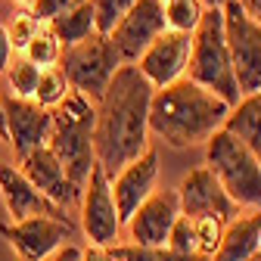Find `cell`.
<instances>
[{"label": "cell", "mask_w": 261, "mask_h": 261, "mask_svg": "<svg viewBox=\"0 0 261 261\" xmlns=\"http://www.w3.org/2000/svg\"><path fill=\"white\" fill-rule=\"evenodd\" d=\"M0 196L7 202V212L13 215V221H22V218H31V215H65L62 205H56L53 199L31 184L19 165H7L0 162Z\"/></svg>", "instance_id": "17"}, {"label": "cell", "mask_w": 261, "mask_h": 261, "mask_svg": "<svg viewBox=\"0 0 261 261\" xmlns=\"http://www.w3.org/2000/svg\"><path fill=\"white\" fill-rule=\"evenodd\" d=\"M93 127H96V103L81 90H69L50 109V137L47 146L56 152L69 174L81 190L93 168Z\"/></svg>", "instance_id": "3"}, {"label": "cell", "mask_w": 261, "mask_h": 261, "mask_svg": "<svg viewBox=\"0 0 261 261\" xmlns=\"http://www.w3.org/2000/svg\"><path fill=\"white\" fill-rule=\"evenodd\" d=\"M69 90L72 87H69V81H65L59 65H47V69H41V78H38V87H35V96H31V100H38L41 106L53 109Z\"/></svg>", "instance_id": "24"}, {"label": "cell", "mask_w": 261, "mask_h": 261, "mask_svg": "<svg viewBox=\"0 0 261 261\" xmlns=\"http://www.w3.org/2000/svg\"><path fill=\"white\" fill-rule=\"evenodd\" d=\"M78 4H84V0H31V13H35L41 22H50V19L62 16L65 10H72Z\"/></svg>", "instance_id": "30"}, {"label": "cell", "mask_w": 261, "mask_h": 261, "mask_svg": "<svg viewBox=\"0 0 261 261\" xmlns=\"http://www.w3.org/2000/svg\"><path fill=\"white\" fill-rule=\"evenodd\" d=\"M115 261H208L205 255L193 252V255H180L168 246H137V243H115L109 246Z\"/></svg>", "instance_id": "21"}, {"label": "cell", "mask_w": 261, "mask_h": 261, "mask_svg": "<svg viewBox=\"0 0 261 261\" xmlns=\"http://www.w3.org/2000/svg\"><path fill=\"white\" fill-rule=\"evenodd\" d=\"M221 127L230 130L237 140H243L261 159V90L240 96V100L230 106V112H227Z\"/></svg>", "instance_id": "19"}, {"label": "cell", "mask_w": 261, "mask_h": 261, "mask_svg": "<svg viewBox=\"0 0 261 261\" xmlns=\"http://www.w3.org/2000/svg\"><path fill=\"white\" fill-rule=\"evenodd\" d=\"M155 177H159V152L149 149V146L137 159H130L121 171H115L109 177L112 180V196H115V205H118L121 227H124V221L130 215H134V208L155 190Z\"/></svg>", "instance_id": "16"}, {"label": "cell", "mask_w": 261, "mask_h": 261, "mask_svg": "<svg viewBox=\"0 0 261 261\" xmlns=\"http://www.w3.org/2000/svg\"><path fill=\"white\" fill-rule=\"evenodd\" d=\"M258 237H261V208L237 215L227 221L224 237L218 249L208 255V261H249L252 255H258Z\"/></svg>", "instance_id": "18"}, {"label": "cell", "mask_w": 261, "mask_h": 261, "mask_svg": "<svg viewBox=\"0 0 261 261\" xmlns=\"http://www.w3.org/2000/svg\"><path fill=\"white\" fill-rule=\"evenodd\" d=\"M7 81L13 87L16 96H35V87H38V78H41V65H35L31 59H10L7 65Z\"/></svg>", "instance_id": "25"}, {"label": "cell", "mask_w": 261, "mask_h": 261, "mask_svg": "<svg viewBox=\"0 0 261 261\" xmlns=\"http://www.w3.org/2000/svg\"><path fill=\"white\" fill-rule=\"evenodd\" d=\"M53 261H81V249L72 246V243H65L62 249L53 252Z\"/></svg>", "instance_id": "33"}, {"label": "cell", "mask_w": 261, "mask_h": 261, "mask_svg": "<svg viewBox=\"0 0 261 261\" xmlns=\"http://www.w3.org/2000/svg\"><path fill=\"white\" fill-rule=\"evenodd\" d=\"M177 196H180V212L190 215V218H199V215H218L224 221H230L243 212L240 202L230 199V193L221 187V180L215 177V171L208 165H199L193 168L180 187H177Z\"/></svg>", "instance_id": "14"}, {"label": "cell", "mask_w": 261, "mask_h": 261, "mask_svg": "<svg viewBox=\"0 0 261 261\" xmlns=\"http://www.w3.org/2000/svg\"><path fill=\"white\" fill-rule=\"evenodd\" d=\"M205 165L215 171L233 202L243 208H261V159L230 130L218 127L205 140Z\"/></svg>", "instance_id": "5"}, {"label": "cell", "mask_w": 261, "mask_h": 261, "mask_svg": "<svg viewBox=\"0 0 261 261\" xmlns=\"http://www.w3.org/2000/svg\"><path fill=\"white\" fill-rule=\"evenodd\" d=\"M258 255H261V237H258Z\"/></svg>", "instance_id": "39"}, {"label": "cell", "mask_w": 261, "mask_h": 261, "mask_svg": "<svg viewBox=\"0 0 261 261\" xmlns=\"http://www.w3.org/2000/svg\"><path fill=\"white\" fill-rule=\"evenodd\" d=\"M193 221H196V249L208 258V255L218 249L221 237H224L227 221L218 218V215H199V218H193Z\"/></svg>", "instance_id": "26"}, {"label": "cell", "mask_w": 261, "mask_h": 261, "mask_svg": "<svg viewBox=\"0 0 261 261\" xmlns=\"http://www.w3.org/2000/svg\"><path fill=\"white\" fill-rule=\"evenodd\" d=\"M165 31V4L162 0H134L109 31V41L115 44L121 62H137V56Z\"/></svg>", "instance_id": "10"}, {"label": "cell", "mask_w": 261, "mask_h": 261, "mask_svg": "<svg viewBox=\"0 0 261 261\" xmlns=\"http://www.w3.org/2000/svg\"><path fill=\"white\" fill-rule=\"evenodd\" d=\"M152 84L137 69V62H121L106 93L96 103L93 155L112 177L130 159L149 146V96Z\"/></svg>", "instance_id": "1"}, {"label": "cell", "mask_w": 261, "mask_h": 261, "mask_svg": "<svg viewBox=\"0 0 261 261\" xmlns=\"http://www.w3.org/2000/svg\"><path fill=\"white\" fill-rule=\"evenodd\" d=\"M81 230L90 246H115L121 237V218L112 196V180L100 162H93L81 190Z\"/></svg>", "instance_id": "9"}, {"label": "cell", "mask_w": 261, "mask_h": 261, "mask_svg": "<svg viewBox=\"0 0 261 261\" xmlns=\"http://www.w3.org/2000/svg\"><path fill=\"white\" fill-rule=\"evenodd\" d=\"M19 168H22V174L35 184L47 199H53L56 205H62L65 212L69 208H75L78 202H81V187L65 174V168H62V162L56 159V152L44 143V146H38V149H31L28 155H22L19 159Z\"/></svg>", "instance_id": "15"}, {"label": "cell", "mask_w": 261, "mask_h": 261, "mask_svg": "<svg viewBox=\"0 0 261 261\" xmlns=\"http://www.w3.org/2000/svg\"><path fill=\"white\" fill-rule=\"evenodd\" d=\"M237 4H240V7L255 19V22H261V0H237Z\"/></svg>", "instance_id": "34"}, {"label": "cell", "mask_w": 261, "mask_h": 261, "mask_svg": "<svg viewBox=\"0 0 261 261\" xmlns=\"http://www.w3.org/2000/svg\"><path fill=\"white\" fill-rule=\"evenodd\" d=\"M162 4H165V28L187 31V35H193V28L199 25L205 10L202 0H162Z\"/></svg>", "instance_id": "22"}, {"label": "cell", "mask_w": 261, "mask_h": 261, "mask_svg": "<svg viewBox=\"0 0 261 261\" xmlns=\"http://www.w3.org/2000/svg\"><path fill=\"white\" fill-rule=\"evenodd\" d=\"M0 233L10 240L19 261H47L53 258L56 249L75 240L78 230L69 221V215H31L0 227Z\"/></svg>", "instance_id": "8"}, {"label": "cell", "mask_w": 261, "mask_h": 261, "mask_svg": "<svg viewBox=\"0 0 261 261\" xmlns=\"http://www.w3.org/2000/svg\"><path fill=\"white\" fill-rule=\"evenodd\" d=\"M177 215H180L177 190H152L134 208V215L124 221L130 243H137V246H165Z\"/></svg>", "instance_id": "11"}, {"label": "cell", "mask_w": 261, "mask_h": 261, "mask_svg": "<svg viewBox=\"0 0 261 261\" xmlns=\"http://www.w3.org/2000/svg\"><path fill=\"white\" fill-rule=\"evenodd\" d=\"M249 261H261V255H252V258H249Z\"/></svg>", "instance_id": "38"}, {"label": "cell", "mask_w": 261, "mask_h": 261, "mask_svg": "<svg viewBox=\"0 0 261 261\" xmlns=\"http://www.w3.org/2000/svg\"><path fill=\"white\" fill-rule=\"evenodd\" d=\"M221 10H224V31H227V47H230L240 96L258 93L261 90V22H255L237 0H227Z\"/></svg>", "instance_id": "7"}, {"label": "cell", "mask_w": 261, "mask_h": 261, "mask_svg": "<svg viewBox=\"0 0 261 261\" xmlns=\"http://www.w3.org/2000/svg\"><path fill=\"white\" fill-rule=\"evenodd\" d=\"M202 4H205V7H224L227 0H202Z\"/></svg>", "instance_id": "36"}, {"label": "cell", "mask_w": 261, "mask_h": 261, "mask_svg": "<svg viewBox=\"0 0 261 261\" xmlns=\"http://www.w3.org/2000/svg\"><path fill=\"white\" fill-rule=\"evenodd\" d=\"M22 53H25V59H31L35 65L47 69V65H56V62H59V56H62V41L53 35L50 25L44 22V28L28 41V47H25Z\"/></svg>", "instance_id": "23"}, {"label": "cell", "mask_w": 261, "mask_h": 261, "mask_svg": "<svg viewBox=\"0 0 261 261\" xmlns=\"http://www.w3.org/2000/svg\"><path fill=\"white\" fill-rule=\"evenodd\" d=\"M41 28H44V22H41L35 13H31V10L16 13V16H13V22L7 25V35H10L13 50H25V47H28V41L35 38Z\"/></svg>", "instance_id": "27"}, {"label": "cell", "mask_w": 261, "mask_h": 261, "mask_svg": "<svg viewBox=\"0 0 261 261\" xmlns=\"http://www.w3.org/2000/svg\"><path fill=\"white\" fill-rule=\"evenodd\" d=\"M93 4V19H96V31L109 35L115 28V22L134 7V0H90Z\"/></svg>", "instance_id": "29"}, {"label": "cell", "mask_w": 261, "mask_h": 261, "mask_svg": "<svg viewBox=\"0 0 261 261\" xmlns=\"http://www.w3.org/2000/svg\"><path fill=\"white\" fill-rule=\"evenodd\" d=\"M47 25H50V31H53V35L62 41V47L78 44V41H84L87 35H93V31H96L93 4H90V0H84V4H78V7H72V10H65L62 16L50 19Z\"/></svg>", "instance_id": "20"}, {"label": "cell", "mask_w": 261, "mask_h": 261, "mask_svg": "<svg viewBox=\"0 0 261 261\" xmlns=\"http://www.w3.org/2000/svg\"><path fill=\"white\" fill-rule=\"evenodd\" d=\"M230 103L196 84L193 78H177L165 87H155L149 96V134L165 140L174 149L205 143L224 124Z\"/></svg>", "instance_id": "2"}, {"label": "cell", "mask_w": 261, "mask_h": 261, "mask_svg": "<svg viewBox=\"0 0 261 261\" xmlns=\"http://www.w3.org/2000/svg\"><path fill=\"white\" fill-rule=\"evenodd\" d=\"M168 249H174V252H180V255H193V252H199L196 249V221L190 218V215H177V221L171 224V233H168V243H165ZM202 255V252H199Z\"/></svg>", "instance_id": "28"}, {"label": "cell", "mask_w": 261, "mask_h": 261, "mask_svg": "<svg viewBox=\"0 0 261 261\" xmlns=\"http://www.w3.org/2000/svg\"><path fill=\"white\" fill-rule=\"evenodd\" d=\"M56 65L62 69L72 90H81L93 103H100V96L106 93L115 69L121 65V56H118L115 44L109 41V35L93 31L84 41L62 47V56Z\"/></svg>", "instance_id": "6"}, {"label": "cell", "mask_w": 261, "mask_h": 261, "mask_svg": "<svg viewBox=\"0 0 261 261\" xmlns=\"http://www.w3.org/2000/svg\"><path fill=\"white\" fill-rule=\"evenodd\" d=\"M0 140H7V127H4V103H0Z\"/></svg>", "instance_id": "35"}, {"label": "cell", "mask_w": 261, "mask_h": 261, "mask_svg": "<svg viewBox=\"0 0 261 261\" xmlns=\"http://www.w3.org/2000/svg\"><path fill=\"white\" fill-rule=\"evenodd\" d=\"M81 261H115V255L109 246H87L81 252Z\"/></svg>", "instance_id": "31"}, {"label": "cell", "mask_w": 261, "mask_h": 261, "mask_svg": "<svg viewBox=\"0 0 261 261\" xmlns=\"http://www.w3.org/2000/svg\"><path fill=\"white\" fill-rule=\"evenodd\" d=\"M4 103V127H7V140H13L16 155H28L31 149H38L50 137V109L41 106L31 96H0Z\"/></svg>", "instance_id": "13"}, {"label": "cell", "mask_w": 261, "mask_h": 261, "mask_svg": "<svg viewBox=\"0 0 261 261\" xmlns=\"http://www.w3.org/2000/svg\"><path fill=\"white\" fill-rule=\"evenodd\" d=\"M193 50V35L187 31H171L165 28L162 35L137 56V69L146 75L152 87H165L177 78L187 75V62Z\"/></svg>", "instance_id": "12"}, {"label": "cell", "mask_w": 261, "mask_h": 261, "mask_svg": "<svg viewBox=\"0 0 261 261\" xmlns=\"http://www.w3.org/2000/svg\"><path fill=\"white\" fill-rule=\"evenodd\" d=\"M16 4H22V7H31V0H16Z\"/></svg>", "instance_id": "37"}, {"label": "cell", "mask_w": 261, "mask_h": 261, "mask_svg": "<svg viewBox=\"0 0 261 261\" xmlns=\"http://www.w3.org/2000/svg\"><path fill=\"white\" fill-rule=\"evenodd\" d=\"M187 78H193L196 84H202L212 93L224 96L230 106L240 100L221 7H205L199 25L193 28V50H190V62H187Z\"/></svg>", "instance_id": "4"}, {"label": "cell", "mask_w": 261, "mask_h": 261, "mask_svg": "<svg viewBox=\"0 0 261 261\" xmlns=\"http://www.w3.org/2000/svg\"><path fill=\"white\" fill-rule=\"evenodd\" d=\"M10 59H13V44H10V35H7V25L0 22V72L10 65Z\"/></svg>", "instance_id": "32"}]
</instances>
